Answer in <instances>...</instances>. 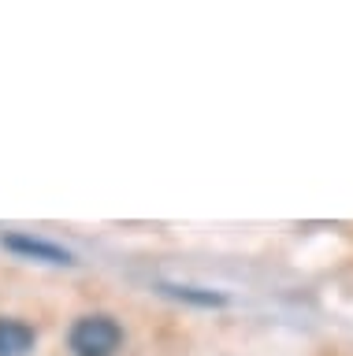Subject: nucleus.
<instances>
[{
  "label": "nucleus",
  "instance_id": "1",
  "mask_svg": "<svg viewBox=\"0 0 353 356\" xmlns=\"http://www.w3.org/2000/svg\"><path fill=\"white\" fill-rule=\"evenodd\" d=\"M68 349L74 356H116L123 349V327L112 316H82L68 330Z\"/></svg>",
  "mask_w": 353,
  "mask_h": 356
},
{
  "label": "nucleus",
  "instance_id": "2",
  "mask_svg": "<svg viewBox=\"0 0 353 356\" xmlns=\"http://www.w3.org/2000/svg\"><path fill=\"white\" fill-rule=\"evenodd\" d=\"M0 241H4L8 252L23 256V260H41V264H56V267H71L74 264V252H68L56 241L34 238V234H4Z\"/></svg>",
  "mask_w": 353,
  "mask_h": 356
},
{
  "label": "nucleus",
  "instance_id": "3",
  "mask_svg": "<svg viewBox=\"0 0 353 356\" xmlns=\"http://www.w3.org/2000/svg\"><path fill=\"white\" fill-rule=\"evenodd\" d=\"M38 341V330L23 319L0 316V356H26Z\"/></svg>",
  "mask_w": 353,
  "mask_h": 356
},
{
  "label": "nucleus",
  "instance_id": "4",
  "mask_svg": "<svg viewBox=\"0 0 353 356\" xmlns=\"http://www.w3.org/2000/svg\"><path fill=\"white\" fill-rule=\"evenodd\" d=\"M164 293L179 297V300H194V305H223V293H212V289H197V286H164Z\"/></svg>",
  "mask_w": 353,
  "mask_h": 356
}]
</instances>
